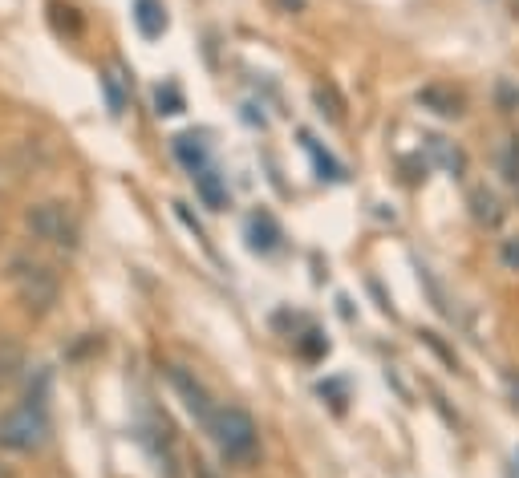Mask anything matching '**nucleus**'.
<instances>
[{"instance_id": "obj_11", "label": "nucleus", "mask_w": 519, "mask_h": 478, "mask_svg": "<svg viewBox=\"0 0 519 478\" xmlns=\"http://www.w3.org/2000/svg\"><path fill=\"white\" fill-rule=\"evenodd\" d=\"M426 150L434 154V163H442L451 175H463V167H467V158H463V150L455 146V142H447V138H438V134H430L426 138Z\"/></svg>"}, {"instance_id": "obj_2", "label": "nucleus", "mask_w": 519, "mask_h": 478, "mask_svg": "<svg viewBox=\"0 0 519 478\" xmlns=\"http://www.w3.org/2000/svg\"><path fill=\"white\" fill-rule=\"evenodd\" d=\"M53 438V422L45 414V402L25 397L21 406H9L0 414V450L9 454H41Z\"/></svg>"}, {"instance_id": "obj_3", "label": "nucleus", "mask_w": 519, "mask_h": 478, "mask_svg": "<svg viewBox=\"0 0 519 478\" xmlns=\"http://www.w3.org/2000/svg\"><path fill=\"white\" fill-rule=\"evenodd\" d=\"M207 434L219 446V454H224V462L244 466V462H252L260 454V426L240 406H215V414L207 422Z\"/></svg>"}, {"instance_id": "obj_21", "label": "nucleus", "mask_w": 519, "mask_h": 478, "mask_svg": "<svg viewBox=\"0 0 519 478\" xmlns=\"http://www.w3.org/2000/svg\"><path fill=\"white\" fill-rule=\"evenodd\" d=\"M0 478H21V474H17V466H13L9 458H0Z\"/></svg>"}, {"instance_id": "obj_5", "label": "nucleus", "mask_w": 519, "mask_h": 478, "mask_svg": "<svg viewBox=\"0 0 519 478\" xmlns=\"http://www.w3.org/2000/svg\"><path fill=\"white\" fill-rule=\"evenodd\" d=\"M167 381H171V389L183 397V410L207 430V422H211V414H215V406H211V393H207V385L191 373V369H183V365H171L167 369Z\"/></svg>"}, {"instance_id": "obj_22", "label": "nucleus", "mask_w": 519, "mask_h": 478, "mask_svg": "<svg viewBox=\"0 0 519 478\" xmlns=\"http://www.w3.org/2000/svg\"><path fill=\"white\" fill-rule=\"evenodd\" d=\"M284 9H305V0H284Z\"/></svg>"}, {"instance_id": "obj_20", "label": "nucleus", "mask_w": 519, "mask_h": 478, "mask_svg": "<svg viewBox=\"0 0 519 478\" xmlns=\"http://www.w3.org/2000/svg\"><path fill=\"white\" fill-rule=\"evenodd\" d=\"M499 98H503V106H519V90H511L507 82H499Z\"/></svg>"}, {"instance_id": "obj_12", "label": "nucleus", "mask_w": 519, "mask_h": 478, "mask_svg": "<svg viewBox=\"0 0 519 478\" xmlns=\"http://www.w3.org/2000/svg\"><path fill=\"white\" fill-rule=\"evenodd\" d=\"M313 102H317V110H321V118H329V122H345V98H341V90L333 86V82H325V86H317L313 90Z\"/></svg>"}, {"instance_id": "obj_15", "label": "nucleus", "mask_w": 519, "mask_h": 478, "mask_svg": "<svg viewBox=\"0 0 519 478\" xmlns=\"http://www.w3.org/2000/svg\"><path fill=\"white\" fill-rule=\"evenodd\" d=\"M499 167H503L507 187H511V191H515V199H519V138H511V142L503 146V154H499Z\"/></svg>"}, {"instance_id": "obj_7", "label": "nucleus", "mask_w": 519, "mask_h": 478, "mask_svg": "<svg viewBox=\"0 0 519 478\" xmlns=\"http://www.w3.org/2000/svg\"><path fill=\"white\" fill-rule=\"evenodd\" d=\"M418 106L438 114V118H463L467 114V98L455 90V86H426L418 94Z\"/></svg>"}, {"instance_id": "obj_4", "label": "nucleus", "mask_w": 519, "mask_h": 478, "mask_svg": "<svg viewBox=\"0 0 519 478\" xmlns=\"http://www.w3.org/2000/svg\"><path fill=\"white\" fill-rule=\"evenodd\" d=\"M25 227L33 239L57 248V252H78L82 248V223L61 199H41L25 207Z\"/></svg>"}, {"instance_id": "obj_19", "label": "nucleus", "mask_w": 519, "mask_h": 478, "mask_svg": "<svg viewBox=\"0 0 519 478\" xmlns=\"http://www.w3.org/2000/svg\"><path fill=\"white\" fill-rule=\"evenodd\" d=\"M102 86H106V98H110L114 114H122V110H126V98H122V90L114 86V77H102Z\"/></svg>"}, {"instance_id": "obj_9", "label": "nucleus", "mask_w": 519, "mask_h": 478, "mask_svg": "<svg viewBox=\"0 0 519 478\" xmlns=\"http://www.w3.org/2000/svg\"><path fill=\"white\" fill-rule=\"evenodd\" d=\"M191 179H195L199 199H203L211 211H224V207H228V187L219 183V175H215V171H207V167H203V171H195Z\"/></svg>"}, {"instance_id": "obj_17", "label": "nucleus", "mask_w": 519, "mask_h": 478, "mask_svg": "<svg viewBox=\"0 0 519 478\" xmlns=\"http://www.w3.org/2000/svg\"><path fill=\"white\" fill-rule=\"evenodd\" d=\"M301 142H305V150L317 158V171H329V179H341V167L333 163V158L329 154H321V146L313 142V134H301Z\"/></svg>"}, {"instance_id": "obj_6", "label": "nucleus", "mask_w": 519, "mask_h": 478, "mask_svg": "<svg viewBox=\"0 0 519 478\" xmlns=\"http://www.w3.org/2000/svg\"><path fill=\"white\" fill-rule=\"evenodd\" d=\"M467 207H471V219H475L479 227H487V231H495V227L503 223V215H507L503 199H499L487 183H475V187L467 191Z\"/></svg>"}, {"instance_id": "obj_18", "label": "nucleus", "mask_w": 519, "mask_h": 478, "mask_svg": "<svg viewBox=\"0 0 519 478\" xmlns=\"http://www.w3.org/2000/svg\"><path fill=\"white\" fill-rule=\"evenodd\" d=\"M155 102H159V114H179V110H183V98H179V90H175V86L159 90V94H155Z\"/></svg>"}, {"instance_id": "obj_13", "label": "nucleus", "mask_w": 519, "mask_h": 478, "mask_svg": "<svg viewBox=\"0 0 519 478\" xmlns=\"http://www.w3.org/2000/svg\"><path fill=\"white\" fill-rule=\"evenodd\" d=\"M175 154L183 158V167L195 175V171H203V158H207V150L199 146V138L195 134H183V138H175Z\"/></svg>"}, {"instance_id": "obj_14", "label": "nucleus", "mask_w": 519, "mask_h": 478, "mask_svg": "<svg viewBox=\"0 0 519 478\" xmlns=\"http://www.w3.org/2000/svg\"><path fill=\"white\" fill-rule=\"evenodd\" d=\"M25 369V353L13 341H0V385H9Z\"/></svg>"}, {"instance_id": "obj_23", "label": "nucleus", "mask_w": 519, "mask_h": 478, "mask_svg": "<svg viewBox=\"0 0 519 478\" xmlns=\"http://www.w3.org/2000/svg\"><path fill=\"white\" fill-rule=\"evenodd\" d=\"M515 466H519V454H515Z\"/></svg>"}, {"instance_id": "obj_10", "label": "nucleus", "mask_w": 519, "mask_h": 478, "mask_svg": "<svg viewBox=\"0 0 519 478\" xmlns=\"http://www.w3.org/2000/svg\"><path fill=\"white\" fill-rule=\"evenodd\" d=\"M248 235H252V248L256 252H272L280 244V227H276V219L268 211H260V215L248 219Z\"/></svg>"}, {"instance_id": "obj_1", "label": "nucleus", "mask_w": 519, "mask_h": 478, "mask_svg": "<svg viewBox=\"0 0 519 478\" xmlns=\"http://www.w3.org/2000/svg\"><path fill=\"white\" fill-rule=\"evenodd\" d=\"M9 284L21 300V308L29 316H49L61 300V276L49 260L33 256V252H17L9 256Z\"/></svg>"}, {"instance_id": "obj_16", "label": "nucleus", "mask_w": 519, "mask_h": 478, "mask_svg": "<svg viewBox=\"0 0 519 478\" xmlns=\"http://www.w3.org/2000/svg\"><path fill=\"white\" fill-rule=\"evenodd\" d=\"M495 260H499L503 272H519V235H503V239H499Z\"/></svg>"}, {"instance_id": "obj_8", "label": "nucleus", "mask_w": 519, "mask_h": 478, "mask_svg": "<svg viewBox=\"0 0 519 478\" xmlns=\"http://www.w3.org/2000/svg\"><path fill=\"white\" fill-rule=\"evenodd\" d=\"M134 21H138L142 37H151V41L163 37V29H167V13L159 0H134Z\"/></svg>"}]
</instances>
